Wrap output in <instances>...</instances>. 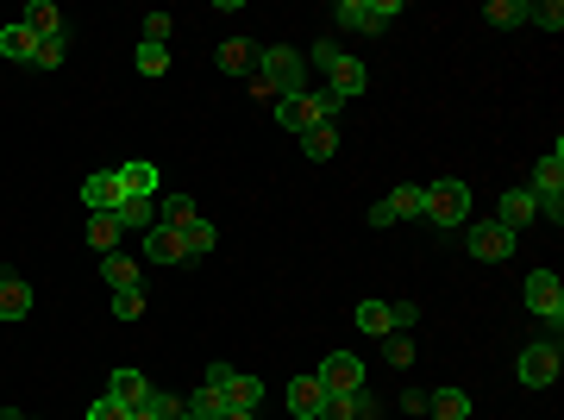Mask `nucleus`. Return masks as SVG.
I'll return each mask as SVG.
<instances>
[{"instance_id": "obj_43", "label": "nucleus", "mask_w": 564, "mask_h": 420, "mask_svg": "<svg viewBox=\"0 0 564 420\" xmlns=\"http://www.w3.org/2000/svg\"><path fill=\"white\" fill-rule=\"evenodd\" d=\"M308 63H320V69H333V63H339V44H333V38H320L314 51H308Z\"/></svg>"}, {"instance_id": "obj_21", "label": "nucleus", "mask_w": 564, "mask_h": 420, "mask_svg": "<svg viewBox=\"0 0 564 420\" xmlns=\"http://www.w3.org/2000/svg\"><path fill=\"white\" fill-rule=\"evenodd\" d=\"M364 82H370V69H364L358 57H339V63H333V82H326V88H333L339 101H351V95H364Z\"/></svg>"}, {"instance_id": "obj_24", "label": "nucleus", "mask_w": 564, "mask_h": 420, "mask_svg": "<svg viewBox=\"0 0 564 420\" xmlns=\"http://www.w3.org/2000/svg\"><path fill=\"white\" fill-rule=\"evenodd\" d=\"M19 19H26L38 38H63V13L51 7V0H26V13H19Z\"/></svg>"}, {"instance_id": "obj_33", "label": "nucleus", "mask_w": 564, "mask_h": 420, "mask_svg": "<svg viewBox=\"0 0 564 420\" xmlns=\"http://www.w3.org/2000/svg\"><path fill=\"white\" fill-rule=\"evenodd\" d=\"M132 63L145 69V76H163V69H170V44H151V38H138V51H132Z\"/></svg>"}, {"instance_id": "obj_34", "label": "nucleus", "mask_w": 564, "mask_h": 420, "mask_svg": "<svg viewBox=\"0 0 564 420\" xmlns=\"http://www.w3.org/2000/svg\"><path fill=\"white\" fill-rule=\"evenodd\" d=\"M157 220L163 226H188V220H195V201H188V195H163L157 201Z\"/></svg>"}, {"instance_id": "obj_16", "label": "nucleus", "mask_w": 564, "mask_h": 420, "mask_svg": "<svg viewBox=\"0 0 564 420\" xmlns=\"http://www.w3.org/2000/svg\"><path fill=\"white\" fill-rule=\"evenodd\" d=\"M113 220H120V232H126V226L151 232V226H157V195H126L120 207H113Z\"/></svg>"}, {"instance_id": "obj_12", "label": "nucleus", "mask_w": 564, "mask_h": 420, "mask_svg": "<svg viewBox=\"0 0 564 420\" xmlns=\"http://www.w3.org/2000/svg\"><path fill=\"white\" fill-rule=\"evenodd\" d=\"M496 220H502L508 232L533 226V220H539V201H533V189H508V195H502V207H496Z\"/></svg>"}, {"instance_id": "obj_41", "label": "nucleus", "mask_w": 564, "mask_h": 420, "mask_svg": "<svg viewBox=\"0 0 564 420\" xmlns=\"http://www.w3.org/2000/svg\"><path fill=\"white\" fill-rule=\"evenodd\" d=\"M170 32H176L170 13H151V19H145V38H151V44H170Z\"/></svg>"}, {"instance_id": "obj_48", "label": "nucleus", "mask_w": 564, "mask_h": 420, "mask_svg": "<svg viewBox=\"0 0 564 420\" xmlns=\"http://www.w3.org/2000/svg\"><path fill=\"white\" fill-rule=\"evenodd\" d=\"M176 420H201V414H188V408H182V414H176Z\"/></svg>"}, {"instance_id": "obj_35", "label": "nucleus", "mask_w": 564, "mask_h": 420, "mask_svg": "<svg viewBox=\"0 0 564 420\" xmlns=\"http://www.w3.org/2000/svg\"><path fill=\"white\" fill-rule=\"evenodd\" d=\"M527 19H533V26H546V32H558L564 26V0H539V7H527Z\"/></svg>"}, {"instance_id": "obj_39", "label": "nucleus", "mask_w": 564, "mask_h": 420, "mask_svg": "<svg viewBox=\"0 0 564 420\" xmlns=\"http://www.w3.org/2000/svg\"><path fill=\"white\" fill-rule=\"evenodd\" d=\"M88 420H132V408L113 402V395H94V402H88Z\"/></svg>"}, {"instance_id": "obj_49", "label": "nucleus", "mask_w": 564, "mask_h": 420, "mask_svg": "<svg viewBox=\"0 0 564 420\" xmlns=\"http://www.w3.org/2000/svg\"><path fill=\"white\" fill-rule=\"evenodd\" d=\"M26 420H32V414H26Z\"/></svg>"}, {"instance_id": "obj_42", "label": "nucleus", "mask_w": 564, "mask_h": 420, "mask_svg": "<svg viewBox=\"0 0 564 420\" xmlns=\"http://www.w3.org/2000/svg\"><path fill=\"white\" fill-rule=\"evenodd\" d=\"M389 320H395V333H408V326L420 320V308L414 301H389Z\"/></svg>"}, {"instance_id": "obj_27", "label": "nucleus", "mask_w": 564, "mask_h": 420, "mask_svg": "<svg viewBox=\"0 0 564 420\" xmlns=\"http://www.w3.org/2000/svg\"><path fill=\"white\" fill-rule=\"evenodd\" d=\"M182 408H188V414H201V420H220V414H226V389H220V383H201Z\"/></svg>"}, {"instance_id": "obj_11", "label": "nucleus", "mask_w": 564, "mask_h": 420, "mask_svg": "<svg viewBox=\"0 0 564 420\" xmlns=\"http://www.w3.org/2000/svg\"><path fill=\"white\" fill-rule=\"evenodd\" d=\"M145 258H151V264H182V258H188V251H182V226H163V220H157V226L145 232Z\"/></svg>"}, {"instance_id": "obj_10", "label": "nucleus", "mask_w": 564, "mask_h": 420, "mask_svg": "<svg viewBox=\"0 0 564 420\" xmlns=\"http://www.w3.org/2000/svg\"><path fill=\"white\" fill-rule=\"evenodd\" d=\"M107 395H113V402H126V408L138 414V408L151 402V377H145V370H113V377H107Z\"/></svg>"}, {"instance_id": "obj_15", "label": "nucleus", "mask_w": 564, "mask_h": 420, "mask_svg": "<svg viewBox=\"0 0 564 420\" xmlns=\"http://www.w3.org/2000/svg\"><path fill=\"white\" fill-rule=\"evenodd\" d=\"M32 314V283L26 276H0V320H26Z\"/></svg>"}, {"instance_id": "obj_37", "label": "nucleus", "mask_w": 564, "mask_h": 420, "mask_svg": "<svg viewBox=\"0 0 564 420\" xmlns=\"http://www.w3.org/2000/svg\"><path fill=\"white\" fill-rule=\"evenodd\" d=\"M383 352H389V364H395V370H408V364H414V345H408V333H383Z\"/></svg>"}, {"instance_id": "obj_38", "label": "nucleus", "mask_w": 564, "mask_h": 420, "mask_svg": "<svg viewBox=\"0 0 564 420\" xmlns=\"http://www.w3.org/2000/svg\"><path fill=\"white\" fill-rule=\"evenodd\" d=\"M145 414H157V420H176V414H182V395H170V389H151Z\"/></svg>"}, {"instance_id": "obj_19", "label": "nucleus", "mask_w": 564, "mask_h": 420, "mask_svg": "<svg viewBox=\"0 0 564 420\" xmlns=\"http://www.w3.org/2000/svg\"><path fill=\"white\" fill-rule=\"evenodd\" d=\"M320 402H326L320 377H295V383H289V414H295V420H314V414H320Z\"/></svg>"}, {"instance_id": "obj_30", "label": "nucleus", "mask_w": 564, "mask_h": 420, "mask_svg": "<svg viewBox=\"0 0 564 420\" xmlns=\"http://www.w3.org/2000/svg\"><path fill=\"white\" fill-rule=\"evenodd\" d=\"M483 19H489V26H502V32H514V26H527V0H489Z\"/></svg>"}, {"instance_id": "obj_2", "label": "nucleus", "mask_w": 564, "mask_h": 420, "mask_svg": "<svg viewBox=\"0 0 564 420\" xmlns=\"http://www.w3.org/2000/svg\"><path fill=\"white\" fill-rule=\"evenodd\" d=\"M333 19L351 32H383L389 19H402V0H339Z\"/></svg>"}, {"instance_id": "obj_36", "label": "nucleus", "mask_w": 564, "mask_h": 420, "mask_svg": "<svg viewBox=\"0 0 564 420\" xmlns=\"http://www.w3.org/2000/svg\"><path fill=\"white\" fill-rule=\"evenodd\" d=\"M113 314L138 320V314H145V289H113Z\"/></svg>"}, {"instance_id": "obj_29", "label": "nucleus", "mask_w": 564, "mask_h": 420, "mask_svg": "<svg viewBox=\"0 0 564 420\" xmlns=\"http://www.w3.org/2000/svg\"><path fill=\"white\" fill-rule=\"evenodd\" d=\"M364 326L370 339H383V333H395V320H389V301H358V314H351Z\"/></svg>"}, {"instance_id": "obj_8", "label": "nucleus", "mask_w": 564, "mask_h": 420, "mask_svg": "<svg viewBox=\"0 0 564 420\" xmlns=\"http://www.w3.org/2000/svg\"><path fill=\"white\" fill-rule=\"evenodd\" d=\"M527 189H533V201H539V207L564 201V145H552L546 157L533 163V182H527Z\"/></svg>"}, {"instance_id": "obj_9", "label": "nucleus", "mask_w": 564, "mask_h": 420, "mask_svg": "<svg viewBox=\"0 0 564 420\" xmlns=\"http://www.w3.org/2000/svg\"><path fill=\"white\" fill-rule=\"evenodd\" d=\"M120 201H126V195H120V176H113V170H94V176L82 182V207H88V214H113Z\"/></svg>"}, {"instance_id": "obj_6", "label": "nucleus", "mask_w": 564, "mask_h": 420, "mask_svg": "<svg viewBox=\"0 0 564 420\" xmlns=\"http://www.w3.org/2000/svg\"><path fill=\"white\" fill-rule=\"evenodd\" d=\"M514 370H521V383H527V389H546V383H558L564 358H558V345H552V339H539V345H527V352H521V364H514Z\"/></svg>"}, {"instance_id": "obj_18", "label": "nucleus", "mask_w": 564, "mask_h": 420, "mask_svg": "<svg viewBox=\"0 0 564 420\" xmlns=\"http://www.w3.org/2000/svg\"><path fill=\"white\" fill-rule=\"evenodd\" d=\"M120 195H157V163H145V157H132V163H120Z\"/></svg>"}, {"instance_id": "obj_22", "label": "nucleus", "mask_w": 564, "mask_h": 420, "mask_svg": "<svg viewBox=\"0 0 564 420\" xmlns=\"http://www.w3.org/2000/svg\"><path fill=\"white\" fill-rule=\"evenodd\" d=\"M101 276H107V289H138V258H126V251H107L101 258Z\"/></svg>"}, {"instance_id": "obj_25", "label": "nucleus", "mask_w": 564, "mask_h": 420, "mask_svg": "<svg viewBox=\"0 0 564 420\" xmlns=\"http://www.w3.org/2000/svg\"><path fill=\"white\" fill-rule=\"evenodd\" d=\"M214 245H220L214 220H201V214H195V220L182 226V251H188V258H207V251H214Z\"/></svg>"}, {"instance_id": "obj_44", "label": "nucleus", "mask_w": 564, "mask_h": 420, "mask_svg": "<svg viewBox=\"0 0 564 420\" xmlns=\"http://www.w3.org/2000/svg\"><path fill=\"white\" fill-rule=\"evenodd\" d=\"M370 226H395V207H389V195L370 207Z\"/></svg>"}, {"instance_id": "obj_7", "label": "nucleus", "mask_w": 564, "mask_h": 420, "mask_svg": "<svg viewBox=\"0 0 564 420\" xmlns=\"http://www.w3.org/2000/svg\"><path fill=\"white\" fill-rule=\"evenodd\" d=\"M314 377H320L326 395H358V389H364V364L351 358V352H333V358L314 370Z\"/></svg>"}, {"instance_id": "obj_31", "label": "nucleus", "mask_w": 564, "mask_h": 420, "mask_svg": "<svg viewBox=\"0 0 564 420\" xmlns=\"http://www.w3.org/2000/svg\"><path fill=\"white\" fill-rule=\"evenodd\" d=\"M88 245L101 251V258H107V251H120V220H113V214H94L88 220Z\"/></svg>"}, {"instance_id": "obj_5", "label": "nucleus", "mask_w": 564, "mask_h": 420, "mask_svg": "<svg viewBox=\"0 0 564 420\" xmlns=\"http://www.w3.org/2000/svg\"><path fill=\"white\" fill-rule=\"evenodd\" d=\"M521 295H527V308H533V320H552V326L564 320V283H558L552 270H533Z\"/></svg>"}, {"instance_id": "obj_46", "label": "nucleus", "mask_w": 564, "mask_h": 420, "mask_svg": "<svg viewBox=\"0 0 564 420\" xmlns=\"http://www.w3.org/2000/svg\"><path fill=\"white\" fill-rule=\"evenodd\" d=\"M220 420H251V414H239V408H226V414H220Z\"/></svg>"}, {"instance_id": "obj_26", "label": "nucleus", "mask_w": 564, "mask_h": 420, "mask_svg": "<svg viewBox=\"0 0 564 420\" xmlns=\"http://www.w3.org/2000/svg\"><path fill=\"white\" fill-rule=\"evenodd\" d=\"M220 69H226V76H251V69H257V51H251L245 38H226V44H220Z\"/></svg>"}, {"instance_id": "obj_45", "label": "nucleus", "mask_w": 564, "mask_h": 420, "mask_svg": "<svg viewBox=\"0 0 564 420\" xmlns=\"http://www.w3.org/2000/svg\"><path fill=\"white\" fill-rule=\"evenodd\" d=\"M402 408L408 414H427V389H402Z\"/></svg>"}, {"instance_id": "obj_14", "label": "nucleus", "mask_w": 564, "mask_h": 420, "mask_svg": "<svg viewBox=\"0 0 564 420\" xmlns=\"http://www.w3.org/2000/svg\"><path fill=\"white\" fill-rule=\"evenodd\" d=\"M370 414H376V402L358 389V395H326L314 420H370Z\"/></svg>"}, {"instance_id": "obj_20", "label": "nucleus", "mask_w": 564, "mask_h": 420, "mask_svg": "<svg viewBox=\"0 0 564 420\" xmlns=\"http://www.w3.org/2000/svg\"><path fill=\"white\" fill-rule=\"evenodd\" d=\"M257 402H264V383H257L251 370H232V383H226V408L257 414Z\"/></svg>"}, {"instance_id": "obj_3", "label": "nucleus", "mask_w": 564, "mask_h": 420, "mask_svg": "<svg viewBox=\"0 0 564 420\" xmlns=\"http://www.w3.org/2000/svg\"><path fill=\"white\" fill-rule=\"evenodd\" d=\"M514 239H521V232H508L502 220H477V226L464 232L470 258H483V264H508V258H514Z\"/></svg>"}, {"instance_id": "obj_47", "label": "nucleus", "mask_w": 564, "mask_h": 420, "mask_svg": "<svg viewBox=\"0 0 564 420\" xmlns=\"http://www.w3.org/2000/svg\"><path fill=\"white\" fill-rule=\"evenodd\" d=\"M132 420H157V414H145V408H138V414H132Z\"/></svg>"}, {"instance_id": "obj_1", "label": "nucleus", "mask_w": 564, "mask_h": 420, "mask_svg": "<svg viewBox=\"0 0 564 420\" xmlns=\"http://www.w3.org/2000/svg\"><path fill=\"white\" fill-rule=\"evenodd\" d=\"M251 82L264 88V95H308V82H301V51L295 44H270V51H257V69H251Z\"/></svg>"}, {"instance_id": "obj_40", "label": "nucleus", "mask_w": 564, "mask_h": 420, "mask_svg": "<svg viewBox=\"0 0 564 420\" xmlns=\"http://www.w3.org/2000/svg\"><path fill=\"white\" fill-rule=\"evenodd\" d=\"M63 63V38H38V51H32V69H57Z\"/></svg>"}, {"instance_id": "obj_28", "label": "nucleus", "mask_w": 564, "mask_h": 420, "mask_svg": "<svg viewBox=\"0 0 564 420\" xmlns=\"http://www.w3.org/2000/svg\"><path fill=\"white\" fill-rule=\"evenodd\" d=\"M395 207V220H427V189H414V182H402V189L389 195Z\"/></svg>"}, {"instance_id": "obj_32", "label": "nucleus", "mask_w": 564, "mask_h": 420, "mask_svg": "<svg viewBox=\"0 0 564 420\" xmlns=\"http://www.w3.org/2000/svg\"><path fill=\"white\" fill-rule=\"evenodd\" d=\"M301 151H308L314 163H326L339 151V126H314V132H301Z\"/></svg>"}, {"instance_id": "obj_4", "label": "nucleus", "mask_w": 564, "mask_h": 420, "mask_svg": "<svg viewBox=\"0 0 564 420\" xmlns=\"http://www.w3.org/2000/svg\"><path fill=\"white\" fill-rule=\"evenodd\" d=\"M427 220L433 226H464L470 220V189H464V182H452V176L433 182V189H427Z\"/></svg>"}, {"instance_id": "obj_23", "label": "nucleus", "mask_w": 564, "mask_h": 420, "mask_svg": "<svg viewBox=\"0 0 564 420\" xmlns=\"http://www.w3.org/2000/svg\"><path fill=\"white\" fill-rule=\"evenodd\" d=\"M427 414L433 420H470V395L464 389H433L427 395Z\"/></svg>"}, {"instance_id": "obj_17", "label": "nucleus", "mask_w": 564, "mask_h": 420, "mask_svg": "<svg viewBox=\"0 0 564 420\" xmlns=\"http://www.w3.org/2000/svg\"><path fill=\"white\" fill-rule=\"evenodd\" d=\"M32 51H38V32L26 26V19L0 26V57H13V63H32Z\"/></svg>"}, {"instance_id": "obj_13", "label": "nucleus", "mask_w": 564, "mask_h": 420, "mask_svg": "<svg viewBox=\"0 0 564 420\" xmlns=\"http://www.w3.org/2000/svg\"><path fill=\"white\" fill-rule=\"evenodd\" d=\"M276 126H289V132H314V126H320L314 95H282V101H276Z\"/></svg>"}]
</instances>
